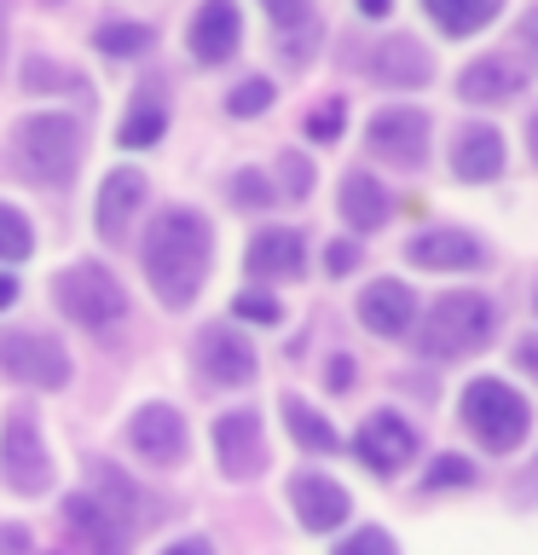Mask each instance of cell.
Instances as JSON below:
<instances>
[{
    "label": "cell",
    "mask_w": 538,
    "mask_h": 555,
    "mask_svg": "<svg viewBox=\"0 0 538 555\" xmlns=\"http://www.w3.org/2000/svg\"><path fill=\"white\" fill-rule=\"evenodd\" d=\"M208 220L191 215V208H168L156 215V225L145 232V278L151 289L163 295V307H185L191 295L203 289V272H208Z\"/></svg>",
    "instance_id": "obj_1"
},
{
    "label": "cell",
    "mask_w": 538,
    "mask_h": 555,
    "mask_svg": "<svg viewBox=\"0 0 538 555\" xmlns=\"http://www.w3.org/2000/svg\"><path fill=\"white\" fill-rule=\"evenodd\" d=\"M12 168L35 185H64L81 168V121L64 111L24 116L12 128Z\"/></svg>",
    "instance_id": "obj_2"
},
{
    "label": "cell",
    "mask_w": 538,
    "mask_h": 555,
    "mask_svg": "<svg viewBox=\"0 0 538 555\" xmlns=\"http://www.w3.org/2000/svg\"><path fill=\"white\" fill-rule=\"evenodd\" d=\"M492 330H498V312H492L486 295L451 289L428 307L423 330H417V347H423L428 359H469V353H481V347L492 341Z\"/></svg>",
    "instance_id": "obj_3"
},
{
    "label": "cell",
    "mask_w": 538,
    "mask_h": 555,
    "mask_svg": "<svg viewBox=\"0 0 538 555\" xmlns=\"http://www.w3.org/2000/svg\"><path fill=\"white\" fill-rule=\"evenodd\" d=\"M463 423L475 428V440L486 451H515L521 440H527V428H533V411H527V399H521L510 382L481 376V382L463 388Z\"/></svg>",
    "instance_id": "obj_4"
},
{
    "label": "cell",
    "mask_w": 538,
    "mask_h": 555,
    "mask_svg": "<svg viewBox=\"0 0 538 555\" xmlns=\"http://www.w3.org/2000/svg\"><path fill=\"white\" fill-rule=\"evenodd\" d=\"M52 295H59V312H64V319L81 324V330H111L121 312H128V295H121V284H116L104 267H93V260H81V267L59 272Z\"/></svg>",
    "instance_id": "obj_5"
},
{
    "label": "cell",
    "mask_w": 538,
    "mask_h": 555,
    "mask_svg": "<svg viewBox=\"0 0 538 555\" xmlns=\"http://www.w3.org/2000/svg\"><path fill=\"white\" fill-rule=\"evenodd\" d=\"M0 475H7L12 492H47L52 486V457L41 446V428H35V411H7V434H0Z\"/></svg>",
    "instance_id": "obj_6"
},
{
    "label": "cell",
    "mask_w": 538,
    "mask_h": 555,
    "mask_svg": "<svg viewBox=\"0 0 538 555\" xmlns=\"http://www.w3.org/2000/svg\"><path fill=\"white\" fill-rule=\"evenodd\" d=\"M0 371L24 388H64L69 382V353L52 336H35V330H12L0 336Z\"/></svg>",
    "instance_id": "obj_7"
},
{
    "label": "cell",
    "mask_w": 538,
    "mask_h": 555,
    "mask_svg": "<svg viewBox=\"0 0 538 555\" xmlns=\"http://www.w3.org/2000/svg\"><path fill=\"white\" fill-rule=\"evenodd\" d=\"M371 151L382 156V163L394 168H423L428 156V116L411 111V104H394V111H376L371 116Z\"/></svg>",
    "instance_id": "obj_8"
},
{
    "label": "cell",
    "mask_w": 538,
    "mask_h": 555,
    "mask_svg": "<svg viewBox=\"0 0 538 555\" xmlns=\"http://www.w3.org/2000/svg\"><path fill=\"white\" fill-rule=\"evenodd\" d=\"M215 451L220 468L232 480H255L267 468V440H260V416L255 411H226L215 423Z\"/></svg>",
    "instance_id": "obj_9"
},
{
    "label": "cell",
    "mask_w": 538,
    "mask_h": 555,
    "mask_svg": "<svg viewBox=\"0 0 538 555\" xmlns=\"http://www.w3.org/2000/svg\"><path fill=\"white\" fill-rule=\"evenodd\" d=\"M128 440H133V451L145 463L174 468V463L185 457V416L174 411V405H139L133 423H128Z\"/></svg>",
    "instance_id": "obj_10"
},
{
    "label": "cell",
    "mask_w": 538,
    "mask_h": 555,
    "mask_svg": "<svg viewBox=\"0 0 538 555\" xmlns=\"http://www.w3.org/2000/svg\"><path fill=\"white\" fill-rule=\"evenodd\" d=\"M197 364L208 382H220V388H243V382L255 376V347L238 336L232 324H208L197 336Z\"/></svg>",
    "instance_id": "obj_11"
},
{
    "label": "cell",
    "mask_w": 538,
    "mask_h": 555,
    "mask_svg": "<svg viewBox=\"0 0 538 555\" xmlns=\"http://www.w3.org/2000/svg\"><path fill=\"white\" fill-rule=\"evenodd\" d=\"M354 451L364 463L376 468V475H394L399 463H411V451H417V434L399 423L394 411H376V416H364V428H359V440Z\"/></svg>",
    "instance_id": "obj_12"
},
{
    "label": "cell",
    "mask_w": 538,
    "mask_h": 555,
    "mask_svg": "<svg viewBox=\"0 0 538 555\" xmlns=\"http://www.w3.org/2000/svg\"><path fill=\"white\" fill-rule=\"evenodd\" d=\"M290 503H295V520H302L307 532H330V527H342L347 520V492L330 475H295L290 480Z\"/></svg>",
    "instance_id": "obj_13"
},
{
    "label": "cell",
    "mask_w": 538,
    "mask_h": 555,
    "mask_svg": "<svg viewBox=\"0 0 538 555\" xmlns=\"http://www.w3.org/2000/svg\"><path fill=\"white\" fill-rule=\"evenodd\" d=\"M243 41V17L232 0H203V12L191 17V52L197 64H226Z\"/></svg>",
    "instance_id": "obj_14"
},
{
    "label": "cell",
    "mask_w": 538,
    "mask_h": 555,
    "mask_svg": "<svg viewBox=\"0 0 538 555\" xmlns=\"http://www.w3.org/2000/svg\"><path fill=\"white\" fill-rule=\"evenodd\" d=\"M64 520L81 532V544L87 555H128V527L104 509V503L93 492H76V498H64Z\"/></svg>",
    "instance_id": "obj_15"
},
{
    "label": "cell",
    "mask_w": 538,
    "mask_h": 555,
    "mask_svg": "<svg viewBox=\"0 0 538 555\" xmlns=\"http://www.w3.org/2000/svg\"><path fill=\"white\" fill-rule=\"evenodd\" d=\"M411 312H417V295L399 284V278H376V284L359 295V319L371 336H406Z\"/></svg>",
    "instance_id": "obj_16"
},
{
    "label": "cell",
    "mask_w": 538,
    "mask_h": 555,
    "mask_svg": "<svg viewBox=\"0 0 538 555\" xmlns=\"http://www.w3.org/2000/svg\"><path fill=\"white\" fill-rule=\"evenodd\" d=\"M139 203H145V173L139 168H111L99 185V232L104 237H121L128 232V220L139 215Z\"/></svg>",
    "instance_id": "obj_17"
},
{
    "label": "cell",
    "mask_w": 538,
    "mask_h": 555,
    "mask_svg": "<svg viewBox=\"0 0 538 555\" xmlns=\"http://www.w3.org/2000/svg\"><path fill=\"white\" fill-rule=\"evenodd\" d=\"M93 492H99V503H104V509H111L128 532H133V527H151V520H156L151 498L139 492V486L121 475L116 463H93Z\"/></svg>",
    "instance_id": "obj_18"
},
{
    "label": "cell",
    "mask_w": 538,
    "mask_h": 555,
    "mask_svg": "<svg viewBox=\"0 0 538 555\" xmlns=\"http://www.w3.org/2000/svg\"><path fill=\"white\" fill-rule=\"evenodd\" d=\"M371 76L388 81V87H423V81L434 76V64H428V52L417 47L411 35H394V41H376Z\"/></svg>",
    "instance_id": "obj_19"
},
{
    "label": "cell",
    "mask_w": 538,
    "mask_h": 555,
    "mask_svg": "<svg viewBox=\"0 0 538 555\" xmlns=\"http://www.w3.org/2000/svg\"><path fill=\"white\" fill-rule=\"evenodd\" d=\"M521 87H527V69H521L515 59H481V64L463 69L458 93L469 104H503V99H515Z\"/></svg>",
    "instance_id": "obj_20"
},
{
    "label": "cell",
    "mask_w": 538,
    "mask_h": 555,
    "mask_svg": "<svg viewBox=\"0 0 538 555\" xmlns=\"http://www.w3.org/2000/svg\"><path fill=\"white\" fill-rule=\"evenodd\" d=\"M302 232H290V225H272V232H255L249 243V272L255 278H302Z\"/></svg>",
    "instance_id": "obj_21"
},
{
    "label": "cell",
    "mask_w": 538,
    "mask_h": 555,
    "mask_svg": "<svg viewBox=\"0 0 538 555\" xmlns=\"http://www.w3.org/2000/svg\"><path fill=\"white\" fill-rule=\"evenodd\" d=\"M406 255H411V267H440V272L446 267H481L486 260V249L469 232H417Z\"/></svg>",
    "instance_id": "obj_22"
},
{
    "label": "cell",
    "mask_w": 538,
    "mask_h": 555,
    "mask_svg": "<svg viewBox=\"0 0 538 555\" xmlns=\"http://www.w3.org/2000/svg\"><path fill=\"white\" fill-rule=\"evenodd\" d=\"M451 168H458V180H492V173L503 168L498 128H463L458 133V151H451Z\"/></svg>",
    "instance_id": "obj_23"
},
{
    "label": "cell",
    "mask_w": 538,
    "mask_h": 555,
    "mask_svg": "<svg viewBox=\"0 0 538 555\" xmlns=\"http://www.w3.org/2000/svg\"><path fill=\"white\" fill-rule=\"evenodd\" d=\"M388 191H382L371 173H347L342 180V215H347V225L354 232H376L382 220H388Z\"/></svg>",
    "instance_id": "obj_24"
},
{
    "label": "cell",
    "mask_w": 538,
    "mask_h": 555,
    "mask_svg": "<svg viewBox=\"0 0 538 555\" xmlns=\"http://www.w3.org/2000/svg\"><path fill=\"white\" fill-rule=\"evenodd\" d=\"M503 0H428V17L440 24L446 35H475L498 17Z\"/></svg>",
    "instance_id": "obj_25"
},
{
    "label": "cell",
    "mask_w": 538,
    "mask_h": 555,
    "mask_svg": "<svg viewBox=\"0 0 538 555\" xmlns=\"http://www.w3.org/2000/svg\"><path fill=\"white\" fill-rule=\"evenodd\" d=\"M284 423H290V434H295V440H302L307 451H336V446H342V440H336V428H330L324 416L312 411L307 399H295V393L284 399Z\"/></svg>",
    "instance_id": "obj_26"
},
{
    "label": "cell",
    "mask_w": 538,
    "mask_h": 555,
    "mask_svg": "<svg viewBox=\"0 0 538 555\" xmlns=\"http://www.w3.org/2000/svg\"><path fill=\"white\" fill-rule=\"evenodd\" d=\"M163 128H168V116H163V104L156 99H139L133 111H128V121H121V145L128 151H145V145H156V139H163Z\"/></svg>",
    "instance_id": "obj_27"
},
{
    "label": "cell",
    "mask_w": 538,
    "mask_h": 555,
    "mask_svg": "<svg viewBox=\"0 0 538 555\" xmlns=\"http://www.w3.org/2000/svg\"><path fill=\"white\" fill-rule=\"evenodd\" d=\"M29 249H35L29 220L17 215L12 203H0V260H29Z\"/></svg>",
    "instance_id": "obj_28"
},
{
    "label": "cell",
    "mask_w": 538,
    "mask_h": 555,
    "mask_svg": "<svg viewBox=\"0 0 538 555\" xmlns=\"http://www.w3.org/2000/svg\"><path fill=\"white\" fill-rule=\"evenodd\" d=\"M93 41L111 52V59H133V52L151 47V29H145V24H99Z\"/></svg>",
    "instance_id": "obj_29"
},
{
    "label": "cell",
    "mask_w": 538,
    "mask_h": 555,
    "mask_svg": "<svg viewBox=\"0 0 538 555\" xmlns=\"http://www.w3.org/2000/svg\"><path fill=\"white\" fill-rule=\"evenodd\" d=\"M272 104V81L267 76H249V81H238L232 93H226V111L232 116H260Z\"/></svg>",
    "instance_id": "obj_30"
},
{
    "label": "cell",
    "mask_w": 538,
    "mask_h": 555,
    "mask_svg": "<svg viewBox=\"0 0 538 555\" xmlns=\"http://www.w3.org/2000/svg\"><path fill=\"white\" fill-rule=\"evenodd\" d=\"M232 197H238L243 208H267V203L278 197V191L267 185V173H255V168H243V173H238V180H232Z\"/></svg>",
    "instance_id": "obj_31"
},
{
    "label": "cell",
    "mask_w": 538,
    "mask_h": 555,
    "mask_svg": "<svg viewBox=\"0 0 538 555\" xmlns=\"http://www.w3.org/2000/svg\"><path fill=\"white\" fill-rule=\"evenodd\" d=\"M336 555H399V550H394V538L382 527H359L347 544H336Z\"/></svg>",
    "instance_id": "obj_32"
},
{
    "label": "cell",
    "mask_w": 538,
    "mask_h": 555,
    "mask_svg": "<svg viewBox=\"0 0 538 555\" xmlns=\"http://www.w3.org/2000/svg\"><path fill=\"white\" fill-rule=\"evenodd\" d=\"M24 87H29V93H47V87H76V76L59 69V64H47V59H29L24 64Z\"/></svg>",
    "instance_id": "obj_33"
},
{
    "label": "cell",
    "mask_w": 538,
    "mask_h": 555,
    "mask_svg": "<svg viewBox=\"0 0 538 555\" xmlns=\"http://www.w3.org/2000/svg\"><path fill=\"white\" fill-rule=\"evenodd\" d=\"M469 480H475V468H469V457H440V463H434L428 468V492H440V486H469Z\"/></svg>",
    "instance_id": "obj_34"
},
{
    "label": "cell",
    "mask_w": 538,
    "mask_h": 555,
    "mask_svg": "<svg viewBox=\"0 0 538 555\" xmlns=\"http://www.w3.org/2000/svg\"><path fill=\"white\" fill-rule=\"evenodd\" d=\"M232 312H238V319H255V324H278V301H272V295H260V289L238 295Z\"/></svg>",
    "instance_id": "obj_35"
},
{
    "label": "cell",
    "mask_w": 538,
    "mask_h": 555,
    "mask_svg": "<svg viewBox=\"0 0 538 555\" xmlns=\"http://www.w3.org/2000/svg\"><path fill=\"white\" fill-rule=\"evenodd\" d=\"M342 99H330V104H319V111L307 116V139H336L342 133Z\"/></svg>",
    "instance_id": "obj_36"
},
{
    "label": "cell",
    "mask_w": 538,
    "mask_h": 555,
    "mask_svg": "<svg viewBox=\"0 0 538 555\" xmlns=\"http://www.w3.org/2000/svg\"><path fill=\"white\" fill-rule=\"evenodd\" d=\"M284 180H290V197H307V191H312V168L302 163V156H284Z\"/></svg>",
    "instance_id": "obj_37"
},
{
    "label": "cell",
    "mask_w": 538,
    "mask_h": 555,
    "mask_svg": "<svg viewBox=\"0 0 538 555\" xmlns=\"http://www.w3.org/2000/svg\"><path fill=\"white\" fill-rule=\"evenodd\" d=\"M260 7H267L272 24H302L307 17V0H260Z\"/></svg>",
    "instance_id": "obj_38"
},
{
    "label": "cell",
    "mask_w": 538,
    "mask_h": 555,
    "mask_svg": "<svg viewBox=\"0 0 538 555\" xmlns=\"http://www.w3.org/2000/svg\"><path fill=\"white\" fill-rule=\"evenodd\" d=\"M0 555H29V532L24 527H0Z\"/></svg>",
    "instance_id": "obj_39"
},
{
    "label": "cell",
    "mask_w": 538,
    "mask_h": 555,
    "mask_svg": "<svg viewBox=\"0 0 538 555\" xmlns=\"http://www.w3.org/2000/svg\"><path fill=\"white\" fill-rule=\"evenodd\" d=\"M324 267H330V272H347V267H354V243H330Z\"/></svg>",
    "instance_id": "obj_40"
},
{
    "label": "cell",
    "mask_w": 538,
    "mask_h": 555,
    "mask_svg": "<svg viewBox=\"0 0 538 555\" xmlns=\"http://www.w3.org/2000/svg\"><path fill=\"white\" fill-rule=\"evenodd\" d=\"M330 388H354V359H330Z\"/></svg>",
    "instance_id": "obj_41"
},
{
    "label": "cell",
    "mask_w": 538,
    "mask_h": 555,
    "mask_svg": "<svg viewBox=\"0 0 538 555\" xmlns=\"http://www.w3.org/2000/svg\"><path fill=\"white\" fill-rule=\"evenodd\" d=\"M521 47H533V52H538V7L521 17Z\"/></svg>",
    "instance_id": "obj_42"
},
{
    "label": "cell",
    "mask_w": 538,
    "mask_h": 555,
    "mask_svg": "<svg viewBox=\"0 0 538 555\" xmlns=\"http://www.w3.org/2000/svg\"><path fill=\"white\" fill-rule=\"evenodd\" d=\"M163 555H215V550H208L203 538H185V544H168Z\"/></svg>",
    "instance_id": "obj_43"
},
{
    "label": "cell",
    "mask_w": 538,
    "mask_h": 555,
    "mask_svg": "<svg viewBox=\"0 0 538 555\" xmlns=\"http://www.w3.org/2000/svg\"><path fill=\"white\" fill-rule=\"evenodd\" d=\"M521 364H527V371L538 376V336H527V341H521Z\"/></svg>",
    "instance_id": "obj_44"
},
{
    "label": "cell",
    "mask_w": 538,
    "mask_h": 555,
    "mask_svg": "<svg viewBox=\"0 0 538 555\" xmlns=\"http://www.w3.org/2000/svg\"><path fill=\"white\" fill-rule=\"evenodd\" d=\"M17 301V278H7V272H0V312H7Z\"/></svg>",
    "instance_id": "obj_45"
},
{
    "label": "cell",
    "mask_w": 538,
    "mask_h": 555,
    "mask_svg": "<svg viewBox=\"0 0 538 555\" xmlns=\"http://www.w3.org/2000/svg\"><path fill=\"white\" fill-rule=\"evenodd\" d=\"M388 7H394V0H359L364 17H388Z\"/></svg>",
    "instance_id": "obj_46"
},
{
    "label": "cell",
    "mask_w": 538,
    "mask_h": 555,
    "mask_svg": "<svg viewBox=\"0 0 538 555\" xmlns=\"http://www.w3.org/2000/svg\"><path fill=\"white\" fill-rule=\"evenodd\" d=\"M527 145H533V156H538V111L527 116Z\"/></svg>",
    "instance_id": "obj_47"
},
{
    "label": "cell",
    "mask_w": 538,
    "mask_h": 555,
    "mask_svg": "<svg viewBox=\"0 0 538 555\" xmlns=\"http://www.w3.org/2000/svg\"><path fill=\"white\" fill-rule=\"evenodd\" d=\"M0 52H7V24H0Z\"/></svg>",
    "instance_id": "obj_48"
}]
</instances>
